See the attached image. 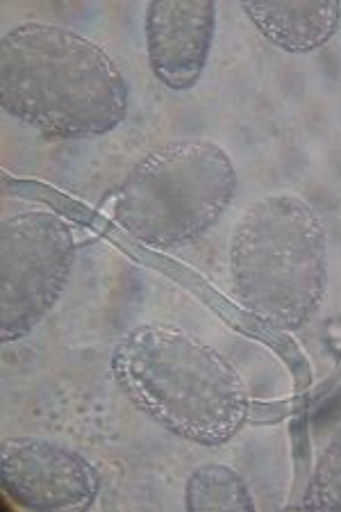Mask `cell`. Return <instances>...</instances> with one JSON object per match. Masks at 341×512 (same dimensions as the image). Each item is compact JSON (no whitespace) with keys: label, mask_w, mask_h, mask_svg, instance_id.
I'll return each mask as SVG.
<instances>
[{"label":"cell","mask_w":341,"mask_h":512,"mask_svg":"<svg viewBox=\"0 0 341 512\" xmlns=\"http://www.w3.org/2000/svg\"><path fill=\"white\" fill-rule=\"evenodd\" d=\"M128 98V80L110 53L76 30L26 21L0 39V105L41 135H110L126 119Z\"/></svg>","instance_id":"cell-1"},{"label":"cell","mask_w":341,"mask_h":512,"mask_svg":"<svg viewBox=\"0 0 341 512\" xmlns=\"http://www.w3.org/2000/svg\"><path fill=\"white\" fill-rule=\"evenodd\" d=\"M110 369L123 396L182 440L219 447L251 421V390L226 355L162 321L130 328Z\"/></svg>","instance_id":"cell-2"},{"label":"cell","mask_w":341,"mask_h":512,"mask_svg":"<svg viewBox=\"0 0 341 512\" xmlns=\"http://www.w3.org/2000/svg\"><path fill=\"white\" fill-rule=\"evenodd\" d=\"M230 278L262 324L287 333L305 326L328 289V233L312 205L294 194L248 205L230 237Z\"/></svg>","instance_id":"cell-3"},{"label":"cell","mask_w":341,"mask_h":512,"mask_svg":"<svg viewBox=\"0 0 341 512\" xmlns=\"http://www.w3.org/2000/svg\"><path fill=\"white\" fill-rule=\"evenodd\" d=\"M237 169L219 144L182 137L146 153L114 192L123 233L157 251L201 239L230 208Z\"/></svg>","instance_id":"cell-4"},{"label":"cell","mask_w":341,"mask_h":512,"mask_svg":"<svg viewBox=\"0 0 341 512\" xmlns=\"http://www.w3.org/2000/svg\"><path fill=\"white\" fill-rule=\"evenodd\" d=\"M76 262V235L46 210L16 212L0 224V342L28 337L55 308Z\"/></svg>","instance_id":"cell-5"},{"label":"cell","mask_w":341,"mask_h":512,"mask_svg":"<svg viewBox=\"0 0 341 512\" xmlns=\"http://www.w3.org/2000/svg\"><path fill=\"white\" fill-rule=\"evenodd\" d=\"M0 483L23 508L41 512L89 510L101 492L94 462L62 442L32 435L0 444Z\"/></svg>","instance_id":"cell-6"},{"label":"cell","mask_w":341,"mask_h":512,"mask_svg":"<svg viewBox=\"0 0 341 512\" xmlns=\"http://www.w3.org/2000/svg\"><path fill=\"white\" fill-rule=\"evenodd\" d=\"M216 32L212 0H153L144 12L146 55L153 76L173 92L201 80Z\"/></svg>","instance_id":"cell-7"},{"label":"cell","mask_w":341,"mask_h":512,"mask_svg":"<svg viewBox=\"0 0 341 512\" xmlns=\"http://www.w3.org/2000/svg\"><path fill=\"white\" fill-rule=\"evenodd\" d=\"M341 0H251L241 12L269 44L287 53L319 51L335 37L341 23Z\"/></svg>","instance_id":"cell-8"},{"label":"cell","mask_w":341,"mask_h":512,"mask_svg":"<svg viewBox=\"0 0 341 512\" xmlns=\"http://www.w3.org/2000/svg\"><path fill=\"white\" fill-rule=\"evenodd\" d=\"M185 506L189 512H253L255 501L235 469L212 462L191 472L185 487Z\"/></svg>","instance_id":"cell-9"},{"label":"cell","mask_w":341,"mask_h":512,"mask_svg":"<svg viewBox=\"0 0 341 512\" xmlns=\"http://www.w3.org/2000/svg\"><path fill=\"white\" fill-rule=\"evenodd\" d=\"M301 506L310 510L341 512V426L316 460Z\"/></svg>","instance_id":"cell-10"},{"label":"cell","mask_w":341,"mask_h":512,"mask_svg":"<svg viewBox=\"0 0 341 512\" xmlns=\"http://www.w3.org/2000/svg\"><path fill=\"white\" fill-rule=\"evenodd\" d=\"M339 5H341V3H339ZM339 28H341V23H339Z\"/></svg>","instance_id":"cell-11"}]
</instances>
